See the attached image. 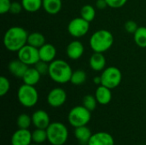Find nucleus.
I'll return each mask as SVG.
<instances>
[{
    "label": "nucleus",
    "mask_w": 146,
    "mask_h": 145,
    "mask_svg": "<svg viewBox=\"0 0 146 145\" xmlns=\"http://www.w3.org/2000/svg\"><path fill=\"white\" fill-rule=\"evenodd\" d=\"M109 7L106 0H96V8L98 9H104Z\"/></svg>",
    "instance_id": "nucleus-36"
},
{
    "label": "nucleus",
    "mask_w": 146,
    "mask_h": 145,
    "mask_svg": "<svg viewBox=\"0 0 146 145\" xmlns=\"http://www.w3.org/2000/svg\"><path fill=\"white\" fill-rule=\"evenodd\" d=\"M87 145H115L113 136L106 132L93 133Z\"/></svg>",
    "instance_id": "nucleus-13"
},
{
    "label": "nucleus",
    "mask_w": 146,
    "mask_h": 145,
    "mask_svg": "<svg viewBox=\"0 0 146 145\" xmlns=\"http://www.w3.org/2000/svg\"><path fill=\"white\" fill-rule=\"evenodd\" d=\"M27 69L28 66L18 58L10 61L9 63V71L12 75L18 79H22Z\"/></svg>",
    "instance_id": "nucleus-16"
},
{
    "label": "nucleus",
    "mask_w": 146,
    "mask_h": 145,
    "mask_svg": "<svg viewBox=\"0 0 146 145\" xmlns=\"http://www.w3.org/2000/svg\"><path fill=\"white\" fill-rule=\"evenodd\" d=\"M32 138H33V142L37 144H41L45 141H48L46 129L36 128L32 132Z\"/></svg>",
    "instance_id": "nucleus-26"
},
{
    "label": "nucleus",
    "mask_w": 146,
    "mask_h": 145,
    "mask_svg": "<svg viewBox=\"0 0 146 145\" xmlns=\"http://www.w3.org/2000/svg\"><path fill=\"white\" fill-rule=\"evenodd\" d=\"M11 3L12 2L10 0H0V13L2 15L9 13Z\"/></svg>",
    "instance_id": "nucleus-33"
},
{
    "label": "nucleus",
    "mask_w": 146,
    "mask_h": 145,
    "mask_svg": "<svg viewBox=\"0 0 146 145\" xmlns=\"http://www.w3.org/2000/svg\"><path fill=\"white\" fill-rule=\"evenodd\" d=\"M10 89V83L9 80L4 77L1 76L0 77V96L3 97L5 96Z\"/></svg>",
    "instance_id": "nucleus-30"
},
{
    "label": "nucleus",
    "mask_w": 146,
    "mask_h": 145,
    "mask_svg": "<svg viewBox=\"0 0 146 145\" xmlns=\"http://www.w3.org/2000/svg\"><path fill=\"white\" fill-rule=\"evenodd\" d=\"M17 99L25 108L35 106L38 101V93L35 86L23 84L17 91Z\"/></svg>",
    "instance_id": "nucleus-5"
},
{
    "label": "nucleus",
    "mask_w": 146,
    "mask_h": 145,
    "mask_svg": "<svg viewBox=\"0 0 146 145\" xmlns=\"http://www.w3.org/2000/svg\"><path fill=\"white\" fill-rule=\"evenodd\" d=\"M39 58L41 61L50 63L53 62L56 56V49L52 44L45 43L43 46L38 49Z\"/></svg>",
    "instance_id": "nucleus-15"
},
{
    "label": "nucleus",
    "mask_w": 146,
    "mask_h": 145,
    "mask_svg": "<svg viewBox=\"0 0 146 145\" xmlns=\"http://www.w3.org/2000/svg\"><path fill=\"white\" fill-rule=\"evenodd\" d=\"M17 57L21 62L26 63L27 66L35 65L40 60L38 49L35 48L28 44H27L25 46H23L17 52Z\"/></svg>",
    "instance_id": "nucleus-9"
},
{
    "label": "nucleus",
    "mask_w": 146,
    "mask_h": 145,
    "mask_svg": "<svg viewBox=\"0 0 146 145\" xmlns=\"http://www.w3.org/2000/svg\"><path fill=\"white\" fill-rule=\"evenodd\" d=\"M82 103H83V106L85 108H86L88 110H90L91 112L95 110V109L97 108V104L98 103L97 99H96V97L92 96V95L85 96Z\"/></svg>",
    "instance_id": "nucleus-29"
},
{
    "label": "nucleus",
    "mask_w": 146,
    "mask_h": 145,
    "mask_svg": "<svg viewBox=\"0 0 146 145\" xmlns=\"http://www.w3.org/2000/svg\"><path fill=\"white\" fill-rule=\"evenodd\" d=\"M109 7L113 9H119L123 7L128 0H106Z\"/></svg>",
    "instance_id": "nucleus-34"
},
{
    "label": "nucleus",
    "mask_w": 146,
    "mask_h": 145,
    "mask_svg": "<svg viewBox=\"0 0 146 145\" xmlns=\"http://www.w3.org/2000/svg\"><path fill=\"white\" fill-rule=\"evenodd\" d=\"M89 64L93 71H103L106 66V58L104 56V53L94 52L90 57Z\"/></svg>",
    "instance_id": "nucleus-18"
},
{
    "label": "nucleus",
    "mask_w": 146,
    "mask_h": 145,
    "mask_svg": "<svg viewBox=\"0 0 146 145\" xmlns=\"http://www.w3.org/2000/svg\"><path fill=\"white\" fill-rule=\"evenodd\" d=\"M30 145H39V144H31Z\"/></svg>",
    "instance_id": "nucleus-38"
},
{
    "label": "nucleus",
    "mask_w": 146,
    "mask_h": 145,
    "mask_svg": "<svg viewBox=\"0 0 146 145\" xmlns=\"http://www.w3.org/2000/svg\"><path fill=\"white\" fill-rule=\"evenodd\" d=\"M27 44L35 48L39 49L41 46H43L45 44V38L41 32H31L28 34Z\"/></svg>",
    "instance_id": "nucleus-22"
},
{
    "label": "nucleus",
    "mask_w": 146,
    "mask_h": 145,
    "mask_svg": "<svg viewBox=\"0 0 146 145\" xmlns=\"http://www.w3.org/2000/svg\"><path fill=\"white\" fill-rule=\"evenodd\" d=\"M90 28V22L82 17H76L72 19L68 25V33L76 38H80L87 34Z\"/></svg>",
    "instance_id": "nucleus-8"
},
{
    "label": "nucleus",
    "mask_w": 146,
    "mask_h": 145,
    "mask_svg": "<svg viewBox=\"0 0 146 145\" xmlns=\"http://www.w3.org/2000/svg\"><path fill=\"white\" fill-rule=\"evenodd\" d=\"M48 142L51 145H63L68 138V130L62 122H52L46 129Z\"/></svg>",
    "instance_id": "nucleus-4"
},
{
    "label": "nucleus",
    "mask_w": 146,
    "mask_h": 145,
    "mask_svg": "<svg viewBox=\"0 0 146 145\" xmlns=\"http://www.w3.org/2000/svg\"><path fill=\"white\" fill-rule=\"evenodd\" d=\"M73 70L70 65L64 60L55 59L50 63L49 76L56 83L66 84L70 81Z\"/></svg>",
    "instance_id": "nucleus-2"
},
{
    "label": "nucleus",
    "mask_w": 146,
    "mask_h": 145,
    "mask_svg": "<svg viewBox=\"0 0 146 145\" xmlns=\"http://www.w3.org/2000/svg\"><path fill=\"white\" fill-rule=\"evenodd\" d=\"M22 9H23V7H22L21 3L12 2L11 6H10V9H9V13L12 15H18L22 11Z\"/></svg>",
    "instance_id": "nucleus-35"
},
{
    "label": "nucleus",
    "mask_w": 146,
    "mask_h": 145,
    "mask_svg": "<svg viewBox=\"0 0 146 145\" xmlns=\"http://www.w3.org/2000/svg\"><path fill=\"white\" fill-rule=\"evenodd\" d=\"M67 100V93L64 89L56 87L50 90L47 96V103L52 108H59L62 106Z\"/></svg>",
    "instance_id": "nucleus-10"
},
{
    "label": "nucleus",
    "mask_w": 146,
    "mask_h": 145,
    "mask_svg": "<svg viewBox=\"0 0 146 145\" xmlns=\"http://www.w3.org/2000/svg\"><path fill=\"white\" fill-rule=\"evenodd\" d=\"M41 76L42 75L35 68H28L21 79L23 80L24 84L35 86L39 82Z\"/></svg>",
    "instance_id": "nucleus-20"
},
{
    "label": "nucleus",
    "mask_w": 146,
    "mask_h": 145,
    "mask_svg": "<svg viewBox=\"0 0 146 145\" xmlns=\"http://www.w3.org/2000/svg\"><path fill=\"white\" fill-rule=\"evenodd\" d=\"M93 83L95 85H100L102 84V79H101V76H96L93 78Z\"/></svg>",
    "instance_id": "nucleus-37"
},
{
    "label": "nucleus",
    "mask_w": 146,
    "mask_h": 145,
    "mask_svg": "<svg viewBox=\"0 0 146 145\" xmlns=\"http://www.w3.org/2000/svg\"><path fill=\"white\" fill-rule=\"evenodd\" d=\"M32 121L36 128L40 129H47L50 124V119L48 113L43 109L36 110L32 115Z\"/></svg>",
    "instance_id": "nucleus-12"
},
{
    "label": "nucleus",
    "mask_w": 146,
    "mask_h": 145,
    "mask_svg": "<svg viewBox=\"0 0 146 145\" xmlns=\"http://www.w3.org/2000/svg\"><path fill=\"white\" fill-rule=\"evenodd\" d=\"M80 17L88 22L92 21L96 17V9L91 4L84 5L80 9Z\"/></svg>",
    "instance_id": "nucleus-25"
},
{
    "label": "nucleus",
    "mask_w": 146,
    "mask_h": 145,
    "mask_svg": "<svg viewBox=\"0 0 146 145\" xmlns=\"http://www.w3.org/2000/svg\"><path fill=\"white\" fill-rule=\"evenodd\" d=\"M33 142L32 132L28 129L18 128L11 136V145H30Z\"/></svg>",
    "instance_id": "nucleus-11"
},
{
    "label": "nucleus",
    "mask_w": 146,
    "mask_h": 145,
    "mask_svg": "<svg viewBox=\"0 0 146 145\" xmlns=\"http://www.w3.org/2000/svg\"><path fill=\"white\" fill-rule=\"evenodd\" d=\"M114 44V36L109 30L100 29L92 33L90 38V46L94 52L104 53Z\"/></svg>",
    "instance_id": "nucleus-3"
},
{
    "label": "nucleus",
    "mask_w": 146,
    "mask_h": 145,
    "mask_svg": "<svg viewBox=\"0 0 146 145\" xmlns=\"http://www.w3.org/2000/svg\"><path fill=\"white\" fill-rule=\"evenodd\" d=\"M28 34L27 30L21 26H11L3 35V45L9 51L18 52L27 44Z\"/></svg>",
    "instance_id": "nucleus-1"
},
{
    "label": "nucleus",
    "mask_w": 146,
    "mask_h": 145,
    "mask_svg": "<svg viewBox=\"0 0 146 145\" xmlns=\"http://www.w3.org/2000/svg\"><path fill=\"white\" fill-rule=\"evenodd\" d=\"M16 124L18 128L21 129H28L33 124L32 116H29L27 114H21L16 120Z\"/></svg>",
    "instance_id": "nucleus-28"
},
{
    "label": "nucleus",
    "mask_w": 146,
    "mask_h": 145,
    "mask_svg": "<svg viewBox=\"0 0 146 145\" xmlns=\"http://www.w3.org/2000/svg\"><path fill=\"white\" fill-rule=\"evenodd\" d=\"M86 81V73L85 71L81 69H78L76 71H73L70 82L74 85H81Z\"/></svg>",
    "instance_id": "nucleus-27"
},
{
    "label": "nucleus",
    "mask_w": 146,
    "mask_h": 145,
    "mask_svg": "<svg viewBox=\"0 0 146 145\" xmlns=\"http://www.w3.org/2000/svg\"><path fill=\"white\" fill-rule=\"evenodd\" d=\"M62 7V0H43V9L49 15L58 14Z\"/></svg>",
    "instance_id": "nucleus-21"
},
{
    "label": "nucleus",
    "mask_w": 146,
    "mask_h": 145,
    "mask_svg": "<svg viewBox=\"0 0 146 145\" xmlns=\"http://www.w3.org/2000/svg\"><path fill=\"white\" fill-rule=\"evenodd\" d=\"M92 118L91 111L85 108L83 105L75 106L68 113V120L69 124L76 128L83 126H86Z\"/></svg>",
    "instance_id": "nucleus-6"
},
{
    "label": "nucleus",
    "mask_w": 146,
    "mask_h": 145,
    "mask_svg": "<svg viewBox=\"0 0 146 145\" xmlns=\"http://www.w3.org/2000/svg\"><path fill=\"white\" fill-rule=\"evenodd\" d=\"M74 137L76 138V139L79 141V143L84 145H87L92 135V131L90 130L89 127H87V126L76 127L74 129Z\"/></svg>",
    "instance_id": "nucleus-19"
},
{
    "label": "nucleus",
    "mask_w": 146,
    "mask_h": 145,
    "mask_svg": "<svg viewBox=\"0 0 146 145\" xmlns=\"http://www.w3.org/2000/svg\"><path fill=\"white\" fill-rule=\"evenodd\" d=\"M85 51V48L83 44L79 40H74L70 42L66 49V54L68 57L71 60H78L80 59Z\"/></svg>",
    "instance_id": "nucleus-14"
},
{
    "label": "nucleus",
    "mask_w": 146,
    "mask_h": 145,
    "mask_svg": "<svg viewBox=\"0 0 146 145\" xmlns=\"http://www.w3.org/2000/svg\"><path fill=\"white\" fill-rule=\"evenodd\" d=\"M124 27H125V30L128 32V33H133L134 34V32L137 31V29L139 28V26L138 24L133 21V20H130V21H127L125 25H124Z\"/></svg>",
    "instance_id": "nucleus-32"
},
{
    "label": "nucleus",
    "mask_w": 146,
    "mask_h": 145,
    "mask_svg": "<svg viewBox=\"0 0 146 145\" xmlns=\"http://www.w3.org/2000/svg\"><path fill=\"white\" fill-rule=\"evenodd\" d=\"M133 39L135 44L140 48H146V27L139 26L137 31L133 34Z\"/></svg>",
    "instance_id": "nucleus-24"
},
{
    "label": "nucleus",
    "mask_w": 146,
    "mask_h": 145,
    "mask_svg": "<svg viewBox=\"0 0 146 145\" xmlns=\"http://www.w3.org/2000/svg\"><path fill=\"white\" fill-rule=\"evenodd\" d=\"M21 3L23 9L29 13L37 12L43 7V0H21Z\"/></svg>",
    "instance_id": "nucleus-23"
},
{
    "label": "nucleus",
    "mask_w": 146,
    "mask_h": 145,
    "mask_svg": "<svg viewBox=\"0 0 146 145\" xmlns=\"http://www.w3.org/2000/svg\"><path fill=\"white\" fill-rule=\"evenodd\" d=\"M95 97L98 103L101 105H107L110 103L112 99V92L111 89L104 86V85H98L95 91Z\"/></svg>",
    "instance_id": "nucleus-17"
},
{
    "label": "nucleus",
    "mask_w": 146,
    "mask_h": 145,
    "mask_svg": "<svg viewBox=\"0 0 146 145\" xmlns=\"http://www.w3.org/2000/svg\"><path fill=\"white\" fill-rule=\"evenodd\" d=\"M100 76L102 79L101 85L111 90L119 86L122 80V73L121 70L114 66L104 68Z\"/></svg>",
    "instance_id": "nucleus-7"
},
{
    "label": "nucleus",
    "mask_w": 146,
    "mask_h": 145,
    "mask_svg": "<svg viewBox=\"0 0 146 145\" xmlns=\"http://www.w3.org/2000/svg\"><path fill=\"white\" fill-rule=\"evenodd\" d=\"M49 67H50V63L45 62L41 61V60H39V61L34 65V68L38 71V73H39L41 75L48 74V73H49Z\"/></svg>",
    "instance_id": "nucleus-31"
}]
</instances>
